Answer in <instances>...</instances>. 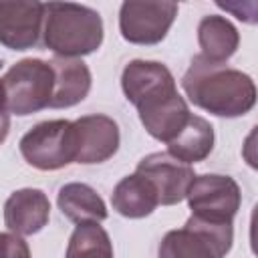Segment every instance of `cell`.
<instances>
[{
	"mask_svg": "<svg viewBox=\"0 0 258 258\" xmlns=\"http://www.w3.org/2000/svg\"><path fill=\"white\" fill-rule=\"evenodd\" d=\"M187 99L216 117H242L256 105V85L250 75L196 54L181 77Z\"/></svg>",
	"mask_w": 258,
	"mask_h": 258,
	"instance_id": "6da1fadb",
	"label": "cell"
},
{
	"mask_svg": "<svg viewBox=\"0 0 258 258\" xmlns=\"http://www.w3.org/2000/svg\"><path fill=\"white\" fill-rule=\"evenodd\" d=\"M42 44L60 58L87 56L103 44L105 28L97 10L75 2H46L42 14Z\"/></svg>",
	"mask_w": 258,
	"mask_h": 258,
	"instance_id": "7a4b0ae2",
	"label": "cell"
},
{
	"mask_svg": "<svg viewBox=\"0 0 258 258\" xmlns=\"http://www.w3.org/2000/svg\"><path fill=\"white\" fill-rule=\"evenodd\" d=\"M0 81L6 111L12 115L26 117L50 105L54 89V71L48 60L22 58L14 62Z\"/></svg>",
	"mask_w": 258,
	"mask_h": 258,
	"instance_id": "3957f363",
	"label": "cell"
},
{
	"mask_svg": "<svg viewBox=\"0 0 258 258\" xmlns=\"http://www.w3.org/2000/svg\"><path fill=\"white\" fill-rule=\"evenodd\" d=\"M232 222H210L189 216L177 230H169L157 248V258H226L232 250Z\"/></svg>",
	"mask_w": 258,
	"mask_h": 258,
	"instance_id": "277c9868",
	"label": "cell"
},
{
	"mask_svg": "<svg viewBox=\"0 0 258 258\" xmlns=\"http://www.w3.org/2000/svg\"><path fill=\"white\" fill-rule=\"evenodd\" d=\"M24 161L40 171H54L75 163L77 137L69 119H50L30 127L18 143Z\"/></svg>",
	"mask_w": 258,
	"mask_h": 258,
	"instance_id": "5b68a950",
	"label": "cell"
},
{
	"mask_svg": "<svg viewBox=\"0 0 258 258\" xmlns=\"http://www.w3.org/2000/svg\"><path fill=\"white\" fill-rule=\"evenodd\" d=\"M191 216L210 222H232L242 204V191L234 177L222 173L196 175L187 194Z\"/></svg>",
	"mask_w": 258,
	"mask_h": 258,
	"instance_id": "8992f818",
	"label": "cell"
},
{
	"mask_svg": "<svg viewBox=\"0 0 258 258\" xmlns=\"http://www.w3.org/2000/svg\"><path fill=\"white\" fill-rule=\"evenodd\" d=\"M121 89L125 99L135 105L137 113L161 105L177 95L171 71L157 60H129L121 73Z\"/></svg>",
	"mask_w": 258,
	"mask_h": 258,
	"instance_id": "52a82bcc",
	"label": "cell"
},
{
	"mask_svg": "<svg viewBox=\"0 0 258 258\" xmlns=\"http://www.w3.org/2000/svg\"><path fill=\"white\" fill-rule=\"evenodd\" d=\"M177 16L175 2H141L127 0L119 8L121 36L131 44H159Z\"/></svg>",
	"mask_w": 258,
	"mask_h": 258,
	"instance_id": "ba28073f",
	"label": "cell"
},
{
	"mask_svg": "<svg viewBox=\"0 0 258 258\" xmlns=\"http://www.w3.org/2000/svg\"><path fill=\"white\" fill-rule=\"evenodd\" d=\"M135 171L153 185L159 206H175L183 202L196 177L191 165L175 159L167 151H155L145 155L137 163Z\"/></svg>",
	"mask_w": 258,
	"mask_h": 258,
	"instance_id": "9c48e42d",
	"label": "cell"
},
{
	"mask_svg": "<svg viewBox=\"0 0 258 258\" xmlns=\"http://www.w3.org/2000/svg\"><path fill=\"white\" fill-rule=\"evenodd\" d=\"M44 4L36 0H0V44L28 50L42 34Z\"/></svg>",
	"mask_w": 258,
	"mask_h": 258,
	"instance_id": "30bf717a",
	"label": "cell"
},
{
	"mask_svg": "<svg viewBox=\"0 0 258 258\" xmlns=\"http://www.w3.org/2000/svg\"><path fill=\"white\" fill-rule=\"evenodd\" d=\"M77 137V159L75 163L93 165L111 159L121 143L119 125L109 115L93 113L73 121Z\"/></svg>",
	"mask_w": 258,
	"mask_h": 258,
	"instance_id": "8fae6325",
	"label": "cell"
},
{
	"mask_svg": "<svg viewBox=\"0 0 258 258\" xmlns=\"http://www.w3.org/2000/svg\"><path fill=\"white\" fill-rule=\"evenodd\" d=\"M50 220V202L42 189L22 187L4 202V224L18 236L38 234Z\"/></svg>",
	"mask_w": 258,
	"mask_h": 258,
	"instance_id": "7c38bea8",
	"label": "cell"
},
{
	"mask_svg": "<svg viewBox=\"0 0 258 258\" xmlns=\"http://www.w3.org/2000/svg\"><path fill=\"white\" fill-rule=\"evenodd\" d=\"M54 71V89L50 99V109H69L85 101L91 91L93 77L89 67L81 58H60L48 60Z\"/></svg>",
	"mask_w": 258,
	"mask_h": 258,
	"instance_id": "4fadbf2b",
	"label": "cell"
},
{
	"mask_svg": "<svg viewBox=\"0 0 258 258\" xmlns=\"http://www.w3.org/2000/svg\"><path fill=\"white\" fill-rule=\"evenodd\" d=\"M56 206L73 224H101L107 220L109 212L103 198L89 183L71 181L64 183L56 194Z\"/></svg>",
	"mask_w": 258,
	"mask_h": 258,
	"instance_id": "5bb4252c",
	"label": "cell"
},
{
	"mask_svg": "<svg viewBox=\"0 0 258 258\" xmlns=\"http://www.w3.org/2000/svg\"><path fill=\"white\" fill-rule=\"evenodd\" d=\"M198 44L202 48V58L226 64L238 50L240 32L226 16L208 14L198 24Z\"/></svg>",
	"mask_w": 258,
	"mask_h": 258,
	"instance_id": "9a60e30c",
	"label": "cell"
},
{
	"mask_svg": "<svg viewBox=\"0 0 258 258\" xmlns=\"http://www.w3.org/2000/svg\"><path fill=\"white\" fill-rule=\"evenodd\" d=\"M111 206L119 216L129 220H139L153 214V210L159 206V200L153 185L135 171L131 175H125L113 187Z\"/></svg>",
	"mask_w": 258,
	"mask_h": 258,
	"instance_id": "2e32d148",
	"label": "cell"
},
{
	"mask_svg": "<svg viewBox=\"0 0 258 258\" xmlns=\"http://www.w3.org/2000/svg\"><path fill=\"white\" fill-rule=\"evenodd\" d=\"M189 117H191L189 105L179 93L163 101L161 105L139 113V121L145 127V131L153 139L163 141L165 145L179 135V131L187 125Z\"/></svg>",
	"mask_w": 258,
	"mask_h": 258,
	"instance_id": "e0dca14e",
	"label": "cell"
},
{
	"mask_svg": "<svg viewBox=\"0 0 258 258\" xmlns=\"http://www.w3.org/2000/svg\"><path fill=\"white\" fill-rule=\"evenodd\" d=\"M214 141L216 135L212 123L191 113L187 125L179 131V135L173 141L167 143V153L187 165H194L198 161H204L212 153Z\"/></svg>",
	"mask_w": 258,
	"mask_h": 258,
	"instance_id": "ac0fdd59",
	"label": "cell"
},
{
	"mask_svg": "<svg viewBox=\"0 0 258 258\" xmlns=\"http://www.w3.org/2000/svg\"><path fill=\"white\" fill-rule=\"evenodd\" d=\"M64 258H115L113 242L99 224H81L73 230Z\"/></svg>",
	"mask_w": 258,
	"mask_h": 258,
	"instance_id": "d6986e66",
	"label": "cell"
},
{
	"mask_svg": "<svg viewBox=\"0 0 258 258\" xmlns=\"http://www.w3.org/2000/svg\"><path fill=\"white\" fill-rule=\"evenodd\" d=\"M0 258H30V248L22 236L0 232Z\"/></svg>",
	"mask_w": 258,
	"mask_h": 258,
	"instance_id": "ffe728a7",
	"label": "cell"
},
{
	"mask_svg": "<svg viewBox=\"0 0 258 258\" xmlns=\"http://www.w3.org/2000/svg\"><path fill=\"white\" fill-rule=\"evenodd\" d=\"M8 131H10V113L6 111V105H4V91L0 81V145L6 141Z\"/></svg>",
	"mask_w": 258,
	"mask_h": 258,
	"instance_id": "44dd1931",
	"label": "cell"
}]
</instances>
